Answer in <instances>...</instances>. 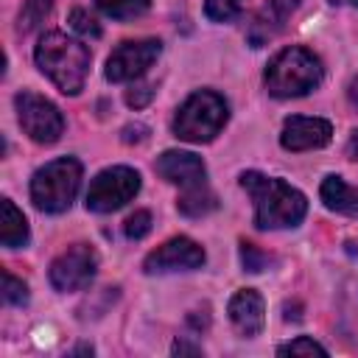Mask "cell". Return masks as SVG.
<instances>
[{
	"label": "cell",
	"instance_id": "8",
	"mask_svg": "<svg viewBox=\"0 0 358 358\" xmlns=\"http://www.w3.org/2000/svg\"><path fill=\"white\" fill-rule=\"evenodd\" d=\"M98 268V255L87 243H73L50 263V285L56 291H81L92 282Z\"/></svg>",
	"mask_w": 358,
	"mask_h": 358
},
{
	"label": "cell",
	"instance_id": "17",
	"mask_svg": "<svg viewBox=\"0 0 358 358\" xmlns=\"http://www.w3.org/2000/svg\"><path fill=\"white\" fill-rule=\"evenodd\" d=\"M215 207H218V199H215V193H213L207 185L185 190V193L179 196V201H176V210H179L182 215H187V218H201V215L213 213Z\"/></svg>",
	"mask_w": 358,
	"mask_h": 358
},
{
	"label": "cell",
	"instance_id": "23",
	"mask_svg": "<svg viewBox=\"0 0 358 358\" xmlns=\"http://www.w3.org/2000/svg\"><path fill=\"white\" fill-rule=\"evenodd\" d=\"M123 232H126L129 241H140V238H145V235L151 232V213H148V210H134V213L126 218Z\"/></svg>",
	"mask_w": 358,
	"mask_h": 358
},
{
	"label": "cell",
	"instance_id": "2",
	"mask_svg": "<svg viewBox=\"0 0 358 358\" xmlns=\"http://www.w3.org/2000/svg\"><path fill=\"white\" fill-rule=\"evenodd\" d=\"M34 59H36V67L64 95H78L84 90V81L90 73V50L78 39H70L62 31H50L39 39Z\"/></svg>",
	"mask_w": 358,
	"mask_h": 358
},
{
	"label": "cell",
	"instance_id": "12",
	"mask_svg": "<svg viewBox=\"0 0 358 358\" xmlns=\"http://www.w3.org/2000/svg\"><path fill=\"white\" fill-rule=\"evenodd\" d=\"M333 137V126L322 117H302L294 115L282 123V134L280 143L288 151H310V148H322L327 145Z\"/></svg>",
	"mask_w": 358,
	"mask_h": 358
},
{
	"label": "cell",
	"instance_id": "10",
	"mask_svg": "<svg viewBox=\"0 0 358 358\" xmlns=\"http://www.w3.org/2000/svg\"><path fill=\"white\" fill-rule=\"evenodd\" d=\"M204 266V249L190 238H171L159 249H154L143 268L145 274H162V271H190Z\"/></svg>",
	"mask_w": 358,
	"mask_h": 358
},
{
	"label": "cell",
	"instance_id": "5",
	"mask_svg": "<svg viewBox=\"0 0 358 358\" xmlns=\"http://www.w3.org/2000/svg\"><path fill=\"white\" fill-rule=\"evenodd\" d=\"M81 185V162L73 157H59L39 168L31 179V201L42 213H64Z\"/></svg>",
	"mask_w": 358,
	"mask_h": 358
},
{
	"label": "cell",
	"instance_id": "13",
	"mask_svg": "<svg viewBox=\"0 0 358 358\" xmlns=\"http://www.w3.org/2000/svg\"><path fill=\"white\" fill-rule=\"evenodd\" d=\"M296 6H299V0H268L255 14V20L249 22V31H246L249 45L252 48H263L268 39H274L285 28V20L291 17V11Z\"/></svg>",
	"mask_w": 358,
	"mask_h": 358
},
{
	"label": "cell",
	"instance_id": "21",
	"mask_svg": "<svg viewBox=\"0 0 358 358\" xmlns=\"http://www.w3.org/2000/svg\"><path fill=\"white\" fill-rule=\"evenodd\" d=\"M277 355H327V350L319 341L308 338V336H296L294 341L280 344L277 347Z\"/></svg>",
	"mask_w": 358,
	"mask_h": 358
},
{
	"label": "cell",
	"instance_id": "4",
	"mask_svg": "<svg viewBox=\"0 0 358 358\" xmlns=\"http://www.w3.org/2000/svg\"><path fill=\"white\" fill-rule=\"evenodd\" d=\"M227 101L213 90L193 92L173 117V134L187 143H210L227 123Z\"/></svg>",
	"mask_w": 358,
	"mask_h": 358
},
{
	"label": "cell",
	"instance_id": "11",
	"mask_svg": "<svg viewBox=\"0 0 358 358\" xmlns=\"http://www.w3.org/2000/svg\"><path fill=\"white\" fill-rule=\"evenodd\" d=\"M154 171L165 182L179 185L182 190L207 185V168H204L201 157H196L190 151H162L154 162Z\"/></svg>",
	"mask_w": 358,
	"mask_h": 358
},
{
	"label": "cell",
	"instance_id": "20",
	"mask_svg": "<svg viewBox=\"0 0 358 358\" xmlns=\"http://www.w3.org/2000/svg\"><path fill=\"white\" fill-rule=\"evenodd\" d=\"M246 0H204V14L213 22H229L243 11Z\"/></svg>",
	"mask_w": 358,
	"mask_h": 358
},
{
	"label": "cell",
	"instance_id": "7",
	"mask_svg": "<svg viewBox=\"0 0 358 358\" xmlns=\"http://www.w3.org/2000/svg\"><path fill=\"white\" fill-rule=\"evenodd\" d=\"M14 106H17V117H20L22 131H25L34 143H39V145H53V143L62 137V131H64V117H62V112H59L48 98L22 90V92H17Z\"/></svg>",
	"mask_w": 358,
	"mask_h": 358
},
{
	"label": "cell",
	"instance_id": "24",
	"mask_svg": "<svg viewBox=\"0 0 358 358\" xmlns=\"http://www.w3.org/2000/svg\"><path fill=\"white\" fill-rule=\"evenodd\" d=\"M3 299L8 305H25L28 302V285L17 280L11 271H3Z\"/></svg>",
	"mask_w": 358,
	"mask_h": 358
},
{
	"label": "cell",
	"instance_id": "1",
	"mask_svg": "<svg viewBox=\"0 0 358 358\" xmlns=\"http://www.w3.org/2000/svg\"><path fill=\"white\" fill-rule=\"evenodd\" d=\"M241 187L255 201V227L257 229L296 227L308 213L305 196L277 176H266L260 171H243Z\"/></svg>",
	"mask_w": 358,
	"mask_h": 358
},
{
	"label": "cell",
	"instance_id": "19",
	"mask_svg": "<svg viewBox=\"0 0 358 358\" xmlns=\"http://www.w3.org/2000/svg\"><path fill=\"white\" fill-rule=\"evenodd\" d=\"M53 8V0H28L20 11V20H17V31L20 34H28L34 28H39L45 22V17L50 14Z\"/></svg>",
	"mask_w": 358,
	"mask_h": 358
},
{
	"label": "cell",
	"instance_id": "30",
	"mask_svg": "<svg viewBox=\"0 0 358 358\" xmlns=\"http://www.w3.org/2000/svg\"><path fill=\"white\" fill-rule=\"evenodd\" d=\"M347 95H350V103L358 109V76L350 81V90H347Z\"/></svg>",
	"mask_w": 358,
	"mask_h": 358
},
{
	"label": "cell",
	"instance_id": "27",
	"mask_svg": "<svg viewBox=\"0 0 358 358\" xmlns=\"http://www.w3.org/2000/svg\"><path fill=\"white\" fill-rule=\"evenodd\" d=\"M145 137H148V129L143 123H134V126L123 129V143H143Z\"/></svg>",
	"mask_w": 358,
	"mask_h": 358
},
{
	"label": "cell",
	"instance_id": "6",
	"mask_svg": "<svg viewBox=\"0 0 358 358\" xmlns=\"http://www.w3.org/2000/svg\"><path fill=\"white\" fill-rule=\"evenodd\" d=\"M140 190V173L126 165H115L101 171L87 190V210L92 213H115L129 204Z\"/></svg>",
	"mask_w": 358,
	"mask_h": 358
},
{
	"label": "cell",
	"instance_id": "9",
	"mask_svg": "<svg viewBox=\"0 0 358 358\" xmlns=\"http://www.w3.org/2000/svg\"><path fill=\"white\" fill-rule=\"evenodd\" d=\"M159 42L157 39H137V42H123L112 50L106 62V78L120 84V81H134L140 78L159 56Z\"/></svg>",
	"mask_w": 358,
	"mask_h": 358
},
{
	"label": "cell",
	"instance_id": "26",
	"mask_svg": "<svg viewBox=\"0 0 358 358\" xmlns=\"http://www.w3.org/2000/svg\"><path fill=\"white\" fill-rule=\"evenodd\" d=\"M151 98H154V87H148V84H134V87L126 92V103L134 106V109H143Z\"/></svg>",
	"mask_w": 358,
	"mask_h": 358
},
{
	"label": "cell",
	"instance_id": "14",
	"mask_svg": "<svg viewBox=\"0 0 358 358\" xmlns=\"http://www.w3.org/2000/svg\"><path fill=\"white\" fill-rule=\"evenodd\" d=\"M229 319L241 336H257L266 324L263 296L255 288H243L229 299Z\"/></svg>",
	"mask_w": 358,
	"mask_h": 358
},
{
	"label": "cell",
	"instance_id": "31",
	"mask_svg": "<svg viewBox=\"0 0 358 358\" xmlns=\"http://www.w3.org/2000/svg\"><path fill=\"white\" fill-rule=\"evenodd\" d=\"M352 3H355V6H358V0H352Z\"/></svg>",
	"mask_w": 358,
	"mask_h": 358
},
{
	"label": "cell",
	"instance_id": "16",
	"mask_svg": "<svg viewBox=\"0 0 358 358\" xmlns=\"http://www.w3.org/2000/svg\"><path fill=\"white\" fill-rule=\"evenodd\" d=\"M0 238H3V246H8V249H17V246L28 243V221L14 207L11 199H3V229H0Z\"/></svg>",
	"mask_w": 358,
	"mask_h": 358
},
{
	"label": "cell",
	"instance_id": "29",
	"mask_svg": "<svg viewBox=\"0 0 358 358\" xmlns=\"http://www.w3.org/2000/svg\"><path fill=\"white\" fill-rule=\"evenodd\" d=\"M347 157H350V159H358V129L350 134V143H347Z\"/></svg>",
	"mask_w": 358,
	"mask_h": 358
},
{
	"label": "cell",
	"instance_id": "22",
	"mask_svg": "<svg viewBox=\"0 0 358 358\" xmlns=\"http://www.w3.org/2000/svg\"><path fill=\"white\" fill-rule=\"evenodd\" d=\"M70 28H73L76 34H81L84 39H98V36H101L98 20H95L92 14H87L84 8H76V11L70 14Z\"/></svg>",
	"mask_w": 358,
	"mask_h": 358
},
{
	"label": "cell",
	"instance_id": "3",
	"mask_svg": "<svg viewBox=\"0 0 358 358\" xmlns=\"http://www.w3.org/2000/svg\"><path fill=\"white\" fill-rule=\"evenodd\" d=\"M266 90L274 98H299L319 87L322 81V62L308 50V48H285L280 50L268 67H266Z\"/></svg>",
	"mask_w": 358,
	"mask_h": 358
},
{
	"label": "cell",
	"instance_id": "15",
	"mask_svg": "<svg viewBox=\"0 0 358 358\" xmlns=\"http://www.w3.org/2000/svg\"><path fill=\"white\" fill-rule=\"evenodd\" d=\"M319 193L327 210L341 213V215H358V187L347 185L341 176H327Z\"/></svg>",
	"mask_w": 358,
	"mask_h": 358
},
{
	"label": "cell",
	"instance_id": "18",
	"mask_svg": "<svg viewBox=\"0 0 358 358\" xmlns=\"http://www.w3.org/2000/svg\"><path fill=\"white\" fill-rule=\"evenodd\" d=\"M95 6L106 14V17H115V20H131V17H140L148 11L151 0H95Z\"/></svg>",
	"mask_w": 358,
	"mask_h": 358
},
{
	"label": "cell",
	"instance_id": "25",
	"mask_svg": "<svg viewBox=\"0 0 358 358\" xmlns=\"http://www.w3.org/2000/svg\"><path fill=\"white\" fill-rule=\"evenodd\" d=\"M268 255L266 252H260L255 243H241V263H243V271H252V274H257V271H263L266 266H268Z\"/></svg>",
	"mask_w": 358,
	"mask_h": 358
},
{
	"label": "cell",
	"instance_id": "28",
	"mask_svg": "<svg viewBox=\"0 0 358 358\" xmlns=\"http://www.w3.org/2000/svg\"><path fill=\"white\" fill-rule=\"evenodd\" d=\"M201 355V347L199 344H187V341H176L173 344V355Z\"/></svg>",
	"mask_w": 358,
	"mask_h": 358
}]
</instances>
